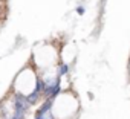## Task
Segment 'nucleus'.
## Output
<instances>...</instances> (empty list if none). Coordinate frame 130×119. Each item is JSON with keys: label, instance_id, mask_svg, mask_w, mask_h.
<instances>
[{"label": "nucleus", "instance_id": "f257e3e1", "mask_svg": "<svg viewBox=\"0 0 130 119\" xmlns=\"http://www.w3.org/2000/svg\"><path fill=\"white\" fill-rule=\"evenodd\" d=\"M29 102L26 99V96L23 95H15V101H14V111H23L26 113L28 108H29Z\"/></svg>", "mask_w": 130, "mask_h": 119}, {"label": "nucleus", "instance_id": "f03ea898", "mask_svg": "<svg viewBox=\"0 0 130 119\" xmlns=\"http://www.w3.org/2000/svg\"><path fill=\"white\" fill-rule=\"evenodd\" d=\"M54 98H46L44 99V102L41 104V107L35 111V116H44V114H47L49 111H51V107H52V104H54V101H52Z\"/></svg>", "mask_w": 130, "mask_h": 119}, {"label": "nucleus", "instance_id": "7ed1b4c3", "mask_svg": "<svg viewBox=\"0 0 130 119\" xmlns=\"http://www.w3.org/2000/svg\"><path fill=\"white\" fill-rule=\"evenodd\" d=\"M40 95H41V93H38V92H34V90H32V93H31V95H28V96H26V99H28V102L32 105V104H35V102L38 101Z\"/></svg>", "mask_w": 130, "mask_h": 119}, {"label": "nucleus", "instance_id": "20e7f679", "mask_svg": "<svg viewBox=\"0 0 130 119\" xmlns=\"http://www.w3.org/2000/svg\"><path fill=\"white\" fill-rule=\"evenodd\" d=\"M25 116H26V113H23V111H14V114L9 119H25Z\"/></svg>", "mask_w": 130, "mask_h": 119}, {"label": "nucleus", "instance_id": "39448f33", "mask_svg": "<svg viewBox=\"0 0 130 119\" xmlns=\"http://www.w3.org/2000/svg\"><path fill=\"white\" fill-rule=\"evenodd\" d=\"M68 72H69V66L68 64H60V76L66 75Z\"/></svg>", "mask_w": 130, "mask_h": 119}, {"label": "nucleus", "instance_id": "423d86ee", "mask_svg": "<svg viewBox=\"0 0 130 119\" xmlns=\"http://www.w3.org/2000/svg\"><path fill=\"white\" fill-rule=\"evenodd\" d=\"M77 12H78V14H84V8H83V6H78V8H77Z\"/></svg>", "mask_w": 130, "mask_h": 119}, {"label": "nucleus", "instance_id": "0eeeda50", "mask_svg": "<svg viewBox=\"0 0 130 119\" xmlns=\"http://www.w3.org/2000/svg\"><path fill=\"white\" fill-rule=\"evenodd\" d=\"M34 119H44V116H35Z\"/></svg>", "mask_w": 130, "mask_h": 119}]
</instances>
